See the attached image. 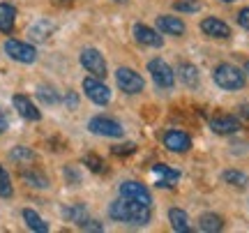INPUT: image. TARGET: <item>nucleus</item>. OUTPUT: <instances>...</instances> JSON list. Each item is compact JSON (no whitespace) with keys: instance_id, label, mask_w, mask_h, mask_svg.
Here are the masks:
<instances>
[{"instance_id":"obj_1","label":"nucleus","mask_w":249,"mask_h":233,"mask_svg":"<svg viewBox=\"0 0 249 233\" xmlns=\"http://www.w3.org/2000/svg\"><path fill=\"white\" fill-rule=\"evenodd\" d=\"M108 215L116 222H123V224L145 226L150 222V206H143V203L132 201V198H120L116 203H111Z\"/></svg>"},{"instance_id":"obj_2","label":"nucleus","mask_w":249,"mask_h":233,"mask_svg":"<svg viewBox=\"0 0 249 233\" xmlns=\"http://www.w3.org/2000/svg\"><path fill=\"white\" fill-rule=\"evenodd\" d=\"M213 81L222 90H240V88H245V74H242V70H238L235 65H229V63H222V65H217V67H214Z\"/></svg>"},{"instance_id":"obj_3","label":"nucleus","mask_w":249,"mask_h":233,"mask_svg":"<svg viewBox=\"0 0 249 233\" xmlns=\"http://www.w3.org/2000/svg\"><path fill=\"white\" fill-rule=\"evenodd\" d=\"M5 54H7L12 60L23 63V65H33L37 60L35 46L26 44V42H18V39H7V42H5Z\"/></svg>"},{"instance_id":"obj_4","label":"nucleus","mask_w":249,"mask_h":233,"mask_svg":"<svg viewBox=\"0 0 249 233\" xmlns=\"http://www.w3.org/2000/svg\"><path fill=\"white\" fill-rule=\"evenodd\" d=\"M148 72H150L152 81L160 86V88H173V83H176V72L169 67L166 60H160V58H155L148 63Z\"/></svg>"},{"instance_id":"obj_5","label":"nucleus","mask_w":249,"mask_h":233,"mask_svg":"<svg viewBox=\"0 0 249 233\" xmlns=\"http://www.w3.org/2000/svg\"><path fill=\"white\" fill-rule=\"evenodd\" d=\"M116 81H118V88L127 92V95H139L143 90V76L139 72H134L129 67H120L116 72Z\"/></svg>"},{"instance_id":"obj_6","label":"nucleus","mask_w":249,"mask_h":233,"mask_svg":"<svg viewBox=\"0 0 249 233\" xmlns=\"http://www.w3.org/2000/svg\"><path fill=\"white\" fill-rule=\"evenodd\" d=\"M88 129L92 134H99V136H111V139H120L124 134L123 125L113 120V118H104V116H97L92 118L88 123Z\"/></svg>"},{"instance_id":"obj_7","label":"nucleus","mask_w":249,"mask_h":233,"mask_svg":"<svg viewBox=\"0 0 249 233\" xmlns=\"http://www.w3.org/2000/svg\"><path fill=\"white\" fill-rule=\"evenodd\" d=\"M83 92H86V97L90 102H95L99 107H104L111 102V90L97 79V76H88V79H83Z\"/></svg>"},{"instance_id":"obj_8","label":"nucleus","mask_w":249,"mask_h":233,"mask_svg":"<svg viewBox=\"0 0 249 233\" xmlns=\"http://www.w3.org/2000/svg\"><path fill=\"white\" fill-rule=\"evenodd\" d=\"M81 65H83L90 74H95L97 79H104V76H107V60H104V55L99 54L97 49H83V51H81Z\"/></svg>"},{"instance_id":"obj_9","label":"nucleus","mask_w":249,"mask_h":233,"mask_svg":"<svg viewBox=\"0 0 249 233\" xmlns=\"http://www.w3.org/2000/svg\"><path fill=\"white\" fill-rule=\"evenodd\" d=\"M120 197H123V198H132V201H139V203H143V206H152L150 192L143 187L141 182H134V180H129V182H123V185H120Z\"/></svg>"},{"instance_id":"obj_10","label":"nucleus","mask_w":249,"mask_h":233,"mask_svg":"<svg viewBox=\"0 0 249 233\" xmlns=\"http://www.w3.org/2000/svg\"><path fill=\"white\" fill-rule=\"evenodd\" d=\"M164 145L169 148L171 153H187L192 148V139L185 132H180V129H169L164 134Z\"/></svg>"},{"instance_id":"obj_11","label":"nucleus","mask_w":249,"mask_h":233,"mask_svg":"<svg viewBox=\"0 0 249 233\" xmlns=\"http://www.w3.org/2000/svg\"><path fill=\"white\" fill-rule=\"evenodd\" d=\"M201 30H203L208 37H217V39H229V37H231V28L217 17L203 18V21H201Z\"/></svg>"},{"instance_id":"obj_12","label":"nucleus","mask_w":249,"mask_h":233,"mask_svg":"<svg viewBox=\"0 0 249 233\" xmlns=\"http://www.w3.org/2000/svg\"><path fill=\"white\" fill-rule=\"evenodd\" d=\"M210 129L214 134H235L240 129V120L233 116H214L210 120Z\"/></svg>"},{"instance_id":"obj_13","label":"nucleus","mask_w":249,"mask_h":233,"mask_svg":"<svg viewBox=\"0 0 249 233\" xmlns=\"http://www.w3.org/2000/svg\"><path fill=\"white\" fill-rule=\"evenodd\" d=\"M12 102H14V108L18 111L21 118H26V120H39V118H42V111H39L26 95H14Z\"/></svg>"},{"instance_id":"obj_14","label":"nucleus","mask_w":249,"mask_h":233,"mask_svg":"<svg viewBox=\"0 0 249 233\" xmlns=\"http://www.w3.org/2000/svg\"><path fill=\"white\" fill-rule=\"evenodd\" d=\"M152 171H155V176L160 178L157 187L169 189V187H173V182H178V180H180V171L171 169V166H166V164H155V166H152Z\"/></svg>"},{"instance_id":"obj_15","label":"nucleus","mask_w":249,"mask_h":233,"mask_svg":"<svg viewBox=\"0 0 249 233\" xmlns=\"http://www.w3.org/2000/svg\"><path fill=\"white\" fill-rule=\"evenodd\" d=\"M134 37L141 42V44H145V46H161L164 44V39L160 37V33H155L152 28H148V26H143V23H136L134 26Z\"/></svg>"},{"instance_id":"obj_16","label":"nucleus","mask_w":249,"mask_h":233,"mask_svg":"<svg viewBox=\"0 0 249 233\" xmlns=\"http://www.w3.org/2000/svg\"><path fill=\"white\" fill-rule=\"evenodd\" d=\"M157 28H160V33H166V35H185V23L176 17H160Z\"/></svg>"},{"instance_id":"obj_17","label":"nucleus","mask_w":249,"mask_h":233,"mask_svg":"<svg viewBox=\"0 0 249 233\" xmlns=\"http://www.w3.org/2000/svg\"><path fill=\"white\" fill-rule=\"evenodd\" d=\"M55 30V26L51 23V21H46V18H39L37 23H33L30 26V30H28V35L33 37L35 42H46L49 37H51V33Z\"/></svg>"},{"instance_id":"obj_18","label":"nucleus","mask_w":249,"mask_h":233,"mask_svg":"<svg viewBox=\"0 0 249 233\" xmlns=\"http://www.w3.org/2000/svg\"><path fill=\"white\" fill-rule=\"evenodd\" d=\"M14 18H17V9L9 2H0V33L9 35L14 30Z\"/></svg>"},{"instance_id":"obj_19","label":"nucleus","mask_w":249,"mask_h":233,"mask_svg":"<svg viewBox=\"0 0 249 233\" xmlns=\"http://www.w3.org/2000/svg\"><path fill=\"white\" fill-rule=\"evenodd\" d=\"M176 74H178V79L185 83L187 88H196V86H198V70H196V65L180 63Z\"/></svg>"},{"instance_id":"obj_20","label":"nucleus","mask_w":249,"mask_h":233,"mask_svg":"<svg viewBox=\"0 0 249 233\" xmlns=\"http://www.w3.org/2000/svg\"><path fill=\"white\" fill-rule=\"evenodd\" d=\"M169 222H171V229H173V231H178V233L189 231V217H187L185 210L171 208L169 210Z\"/></svg>"},{"instance_id":"obj_21","label":"nucleus","mask_w":249,"mask_h":233,"mask_svg":"<svg viewBox=\"0 0 249 233\" xmlns=\"http://www.w3.org/2000/svg\"><path fill=\"white\" fill-rule=\"evenodd\" d=\"M222 217L214 215V213H205V215H201V219H198V229L205 233H214V231H222Z\"/></svg>"},{"instance_id":"obj_22","label":"nucleus","mask_w":249,"mask_h":233,"mask_svg":"<svg viewBox=\"0 0 249 233\" xmlns=\"http://www.w3.org/2000/svg\"><path fill=\"white\" fill-rule=\"evenodd\" d=\"M21 178L26 180L28 185H33V187H37V189H46V187H49V178H46L44 173H39V171L21 169Z\"/></svg>"},{"instance_id":"obj_23","label":"nucleus","mask_w":249,"mask_h":233,"mask_svg":"<svg viewBox=\"0 0 249 233\" xmlns=\"http://www.w3.org/2000/svg\"><path fill=\"white\" fill-rule=\"evenodd\" d=\"M23 219H26V224L33 229V231H39V233H46L49 231V224H46L42 217L37 215L35 210H30V208H26L23 210Z\"/></svg>"},{"instance_id":"obj_24","label":"nucleus","mask_w":249,"mask_h":233,"mask_svg":"<svg viewBox=\"0 0 249 233\" xmlns=\"http://www.w3.org/2000/svg\"><path fill=\"white\" fill-rule=\"evenodd\" d=\"M62 215L67 217L70 222H74V224L79 226L81 222H86V219H88V210H86V206H81V203H74V206L65 208V210H62Z\"/></svg>"},{"instance_id":"obj_25","label":"nucleus","mask_w":249,"mask_h":233,"mask_svg":"<svg viewBox=\"0 0 249 233\" xmlns=\"http://www.w3.org/2000/svg\"><path fill=\"white\" fill-rule=\"evenodd\" d=\"M222 178H224V182H229V185H233V187H240V189H245V187L249 185L247 173H242V171H235V169L224 171Z\"/></svg>"},{"instance_id":"obj_26","label":"nucleus","mask_w":249,"mask_h":233,"mask_svg":"<svg viewBox=\"0 0 249 233\" xmlns=\"http://www.w3.org/2000/svg\"><path fill=\"white\" fill-rule=\"evenodd\" d=\"M37 97L42 99L44 104H58V102H60V95H58L51 86H39V88H37Z\"/></svg>"},{"instance_id":"obj_27","label":"nucleus","mask_w":249,"mask_h":233,"mask_svg":"<svg viewBox=\"0 0 249 233\" xmlns=\"http://www.w3.org/2000/svg\"><path fill=\"white\" fill-rule=\"evenodd\" d=\"M14 194V189H12V180H9L7 171L0 166V198H9Z\"/></svg>"},{"instance_id":"obj_28","label":"nucleus","mask_w":249,"mask_h":233,"mask_svg":"<svg viewBox=\"0 0 249 233\" xmlns=\"http://www.w3.org/2000/svg\"><path fill=\"white\" fill-rule=\"evenodd\" d=\"M9 157L14 161H33L35 160V153L30 150V148H23V145H17L12 153H9Z\"/></svg>"},{"instance_id":"obj_29","label":"nucleus","mask_w":249,"mask_h":233,"mask_svg":"<svg viewBox=\"0 0 249 233\" xmlns=\"http://www.w3.org/2000/svg\"><path fill=\"white\" fill-rule=\"evenodd\" d=\"M198 2L196 0H176L173 2V9L176 12H187V14H194V12H198Z\"/></svg>"},{"instance_id":"obj_30","label":"nucleus","mask_w":249,"mask_h":233,"mask_svg":"<svg viewBox=\"0 0 249 233\" xmlns=\"http://www.w3.org/2000/svg\"><path fill=\"white\" fill-rule=\"evenodd\" d=\"M83 164H86L90 171H95V173L104 171V161L99 160V157H95V155H86V157H83Z\"/></svg>"},{"instance_id":"obj_31","label":"nucleus","mask_w":249,"mask_h":233,"mask_svg":"<svg viewBox=\"0 0 249 233\" xmlns=\"http://www.w3.org/2000/svg\"><path fill=\"white\" fill-rule=\"evenodd\" d=\"M65 178H67V182H70V185H79V182H81V173L74 169V166H67V169H65Z\"/></svg>"},{"instance_id":"obj_32","label":"nucleus","mask_w":249,"mask_h":233,"mask_svg":"<svg viewBox=\"0 0 249 233\" xmlns=\"http://www.w3.org/2000/svg\"><path fill=\"white\" fill-rule=\"evenodd\" d=\"M79 226L83 231H104V226L99 224V222H95V219H86V222H81Z\"/></svg>"},{"instance_id":"obj_33","label":"nucleus","mask_w":249,"mask_h":233,"mask_svg":"<svg viewBox=\"0 0 249 233\" xmlns=\"http://www.w3.org/2000/svg\"><path fill=\"white\" fill-rule=\"evenodd\" d=\"M238 23H240L245 30H249V7L240 9V14H238Z\"/></svg>"},{"instance_id":"obj_34","label":"nucleus","mask_w":249,"mask_h":233,"mask_svg":"<svg viewBox=\"0 0 249 233\" xmlns=\"http://www.w3.org/2000/svg\"><path fill=\"white\" fill-rule=\"evenodd\" d=\"M113 153L116 155H123V153H134V145L129 143V145H116L113 148Z\"/></svg>"},{"instance_id":"obj_35","label":"nucleus","mask_w":249,"mask_h":233,"mask_svg":"<svg viewBox=\"0 0 249 233\" xmlns=\"http://www.w3.org/2000/svg\"><path fill=\"white\" fill-rule=\"evenodd\" d=\"M65 102H67V104H70L71 108L76 107V95H74V92H67V97H65Z\"/></svg>"},{"instance_id":"obj_36","label":"nucleus","mask_w":249,"mask_h":233,"mask_svg":"<svg viewBox=\"0 0 249 233\" xmlns=\"http://www.w3.org/2000/svg\"><path fill=\"white\" fill-rule=\"evenodd\" d=\"M5 129H7V118H5V113L0 111V134H2Z\"/></svg>"},{"instance_id":"obj_37","label":"nucleus","mask_w":249,"mask_h":233,"mask_svg":"<svg viewBox=\"0 0 249 233\" xmlns=\"http://www.w3.org/2000/svg\"><path fill=\"white\" fill-rule=\"evenodd\" d=\"M240 116H242V118H247V120H249V104L240 107Z\"/></svg>"},{"instance_id":"obj_38","label":"nucleus","mask_w":249,"mask_h":233,"mask_svg":"<svg viewBox=\"0 0 249 233\" xmlns=\"http://www.w3.org/2000/svg\"><path fill=\"white\" fill-rule=\"evenodd\" d=\"M222 2H235V0H222Z\"/></svg>"},{"instance_id":"obj_39","label":"nucleus","mask_w":249,"mask_h":233,"mask_svg":"<svg viewBox=\"0 0 249 233\" xmlns=\"http://www.w3.org/2000/svg\"><path fill=\"white\" fill-rule=\"evenodd\" d=\"M245 70H247V72H249V63H247V65H245Z\"/></svg>"},{"instance_id":"obj_40","label":"nucleus","mask_w":249,"mask_h":233,"mask_svg":"<svg viewBox=\"0 0 249 233\" xmlns=\"http://www.w3.org/2000/svg\"><path fill=\"white\" fill-rule=\"evenodd\" d=\"M116 2H127V0H116Z\"/></svg>"}]
</instances>
